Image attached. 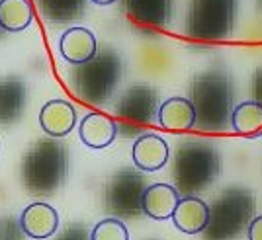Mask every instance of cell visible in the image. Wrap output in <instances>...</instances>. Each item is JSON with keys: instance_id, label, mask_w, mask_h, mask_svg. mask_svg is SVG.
I'll return each mask as SVG.
<instances>
[{"instance_id": "6da1fadb", "label": "cell", "mask_w": 262, "mask_h": 240, "mask_svg": "<svg viewBox=\"0 0 262 240\" xmlns=\"http://www.w3.org/2000/svg\"><path fill=\"white\" fill-rule=\"evenodd\" d=\"M192 106L202 131H225L233 113V86L219 70H206L192 80Z\"/></svg>"}, {"instance_id": "7a4b0ae2", "label": "cell", "mask_w": 262, "mask_h": 240, "mask_svg": "<svg viewBox=\"0 0 262 240\" xmlns=\"http://www.w3.org/2000/svg\"><path fill=\"white\" fill-rule=\"evenodd\" d=\"M22 184L32 196H51L67 178V151L59 141L41 139L22 158Z\"/></svg>"}, {"instance_id": "3957f363", "label": "cell", "mask_w": 262, "mask_h": 240, "mask_svg": "<svg viewBox=\"0 0 262 240\" xmlns=\"http://www.w3.org/2000/svg\"><path fill=\"white\" fill-rule=\"evenodd\" d=\"M221 172L217 151L206 141L188 139L178 145L172 160V178L176 189L182 194H196L208 187Z\"/></svg>"}, {"instance_id": "277c9868", "label": "cell", "mask_w": 262, "mask_h": 240, "mask_svg": "<svg viewBox=\"0 0 262 240\" xmlns=\"http://www.w3.org/2000/svg\"><path fill=\"white\" fill-rule=\"evenodd\" d=\"M77 68L71 73V88L75 96L86 104H104L121 78V61L114 51H102L82 63L75 65Z\"/></svg>"}, {"instance_id": "5b68a950", "label": "cell", "mask_w": 262, "mask_h": 240, "mask_svg": "<svg viewBox=\"0 0 262 240\" xmlns=\"http://www.w3.org/2000/svg\"><path fill=\"white\" fill-rule=\"evenodd\" d=\"M254 213V196L245 187H229L209 207L206 234L209 238H237Z\"/></svg>"}, {"instance_id": "8992f818", "label": "cell", "mask_w": 262, "mask_h": 240, "mask_svg": "<svg viewBox=\"0 0 262 240\" xmlns=\"http://www.w3.org/2000/svg\"><path fill=\"white\" fill-rule=\"evenodd\" d=\"M235 23V0H192L186 18L188 35L200 41H223Z\"/></svg>"}, {"instance_id": "52a82bcc", "label": "cell", "mask_w": 262, "mask_h": 240, "mask_svg": "<svg viewBox=\"0 0 262 240\" xmlns=\"http://www.w3.org/2000/svg\"><path fill=\"white\" fill-rule=\"evenodd\" d=\"M145 178L135 170H120L112 176L104 191L106 211L116 217H135L143 211Z\"/></svg>"}, {"instance_id": "ba28073f", "label": "cell", "mask_w": 262, "mask_h": 240, "mask_svg": "<svg viewBox=\"0 0 262 240\" xmlns=\"http://www.w3.org/2000/svg\"><path fill=\"white\" fill-rule=\"evenodd\" d=\"M159 108V96L153 88L133 86L129 88L118 104V115L131 125H147L155 119Z\"/></svg>"}, {"instance_id": "9c48e42d", "label": "cell", "mask_w": 262, "mask_h": 240, "mask_svg": "<svg viewBox=\"0 0 262 240\" xmlns=\"http://www.w3.org/2000/svg\"><path fill=\"white\" fill-rule=\"evenodd\" d=\"M20 227L24 234L30 238H49L57 232L59 215L49 203L35 201L24 209V213L20 215Z\"/></svg>"}, {"instance_id": "30bf717a", "label": "cell", "mask_w": 262, "mask_h": 240, "mask_svg": "<svg viewBox=\"0 0 262 240\" xmlns=\"http://www.w3.org/2000/svg\"><path fill=\"white\" fill-rule=\"evenodd\" d=\"M168 142L157 133H145L133 142V162L143 172H157L168 162Z\"/></svg>"}, {"instance_id": "8fae6325", "label": "cell", "mask_w": 262, "mask_h": 240, "mask_svg": "<svg viewBox=\"0 0 262 240\" xmlns=\"http://www.w3.org/2000/svg\"><path fill=\"white\" fill-rule=\"evenodd\" d=\"M59 51L69 65H82L96 55L98 41L86 28H71L59 39Z\"/></svg>"}, {"instance_id": "7c38bea8", "label": "cell", "mask_w": 262, "mask_h": 240, "mask_svg": "<svg viewBox=\"0 0 262 240\" xmlns=\"http://www.w3.org/2000/svg\"><path fill=\"white\" fill-rule=\"evenodd\" d=\"M172 223L184 234H200L206 230L209 223V205L200 197L188 194L178 201L172 213Z\"/></svg>"}, {"instance_id": "4fadbf2b", "label": "cell", "mask_w": 262, "mask_h": 240, "mask_svg": "<svg viewBox=\"0 0 262 240\" xmlns=\"http://www.w3.org/2000/svg\"><path fill=\"white\" fill-rule=\"evenodd\" d=\"M39 125L51 137H65L77 125V111L65 100H49L39 111Z\"/></svg>"}, {"instance_id": "5bb4252c", "label": "cell", "mask_w": 262, "mask_h": 240, "mask_svg": "<svg viewBox=\"0 0 262 240\" xmlns=\"http://www.w3.org/2000/svg\"><path fill=\"white\" fill-rule=\"evenodd\" d=\"M180 201V191L170 184H153L145 187L143 194V213L155 221L172 219L176 205Z\"/></svg>"}, {"instance_id": "9a60e30c", "label": "cell", "mask_w": 262, "mask_h": 240, "mask_svg": "<svg viewBox=\"0 0 262 240\" xmlns=\"http://www.w3.org/2000/svg\"><path fill=\"white\" fill-rule=\"evenodd\" d=\"M78 135H80V141L90 149H106L116 141L118 125L112 117L94 111L82 117L78 125Z\"/></svg>"}, {"instance_id": "2e32d148", "label": "cell", "mask_w": 262, "mask_h": 240, "mask_svg": "<svg viewBox=\"0 0 262 240\" xmlns=\"http://www.w3.org/2000/svg\"><path fill=\"white\" fill-rule=\"evenodd\" d=\"M159 125L168 131H188L196 125V111L188 98H170L159 106Z\"/></svg>"}, {"instance_id": "e0dca14e", "label": "cell", "mask_w": 262, "mask_h": 240, "mask_svg": "<svg viewBox=\"0 0 262 240\" xmlns=\"http://www.w3.org/2000/svg\"><path fill=\"white\" fill-rule=\"evenodd\" d=\"M26 108V86L18 78L0 80V125H10L22 117Z\"/></svg>"}, {"instance_id": "ac0fdd59", "label": "cell", "mask_w": 262, "mask_h": 240, "mask_svg": "<svg viewBox=\"0 0 262 240\" xmlns=\"http://www.w3.org/2000/svg\"><path fill=\"white\" fill-rule=\"evenodd\" d=\"M125 8L139 23L161 28L170 16L172 0H125Z\"/></svg>"}, {"instance_id": "d6986e66", "label": "cell", "mask_w": 262, "mask_h": 240, "mask_svg": "<svg viewBox=\"0 0 262 240\" xmlns=\"http://www.w3.org/2000/svg\"><path fill=\"white\" fill-rule=\"evenodd\" d=\"M233 131L243 137H258L262 135V104L258 100L241 102L231 113Z\"/></svg>"}, {"instance_id": "ffe728a7", "label": "cell", "mask_w": 262, "mask_h": 240, "mask_svg": "<svg viewBox=\"0 0 262 240\" xmlns=\"http://www.w3.org/2000/svg\"><path fill=\"white\" fill-rule=\"evenodd\" d=\"M33 20L28 0H0V28L4 32H24Z\"/></svg>"}, {"instance_id": "44dd1931", "label": "cell", "mask_w": 262, "mask_h": 240, "mask_svg": "<svg viewBox=\"0 0 262 240\" xmlns=\"http://www.w3.org/2000/svg\"><path fill=\"white\" fill-rule=\"evenodd\" d=\"M35 2L45 20L59 23L75 20L82 16L84 10V0H35Z\"/></svg>"}, {"instance_id": "7402d4cb", "label": "cell", "mask_w": 262, "mask_h": 240, "mask_svg": "<svg viewBox=\"0 0 262 240\" xmlns=\"http://www.w3.org/2000/svg\"><path fill=\"white\" fill-rule=\"evenodd\" d=\"M92 240H129V230L120 219H104L94 227Z\"/></svg>"}, {"instance_id": "603a6c76", "label": "cell", "mask_w": 262, "mask_h": 240, "mask_svg": "<svg viewBox=\"0 0 262 240\" xmlns=\"http://www.w3.org/2000/svg\"><path fill=\"white\" fill-rule=\"evenodd\" d=\"M247 236L251 240H262V215L254 217L247 227Z\"/></svg>"}, {"instance_id": "cb8c5ba5", "label": "cell", "mask_w": 262, "mask_h": 240, "mask_svg": "<svg viewBox=\"0 0 262 240\" xmlns=\"http://www.w3.org/2000/svg\"><path fill=\"white\" fill-rule=\"evenodd\" d=\"M252 92H254V100H258L262 104V66L254 73V78H252Z\"/></svg>"}, {"instance_id": "d4e9b609", "label": "cell", "mask_w": 262, "mask_h": 240, "mask_svg": "<svg viewBox=\"0 0 262 240\" xmlns=\"http://www.w3.org/2000/svg\"><path fill=\"white\" fill-rule=\"evenodd\" d=\"M90 2H94V4H100V6H108V4H114V2H118V0H90Z\"/></svg>"}, {"instance_id": "484cf974", "label": "cell", "mask_w": 262, "mask_h": 240, "mask_svg": "<svg viewBox=\"0 0 262 240\" xmlns=\"http://www.w3.org/2000/svg\"><path fill=\"white\" fill-rule=\"evenodd\" d=\"M258 4H260V12H262V0H258Z\"/></svg>"}, {"instance_id": "4316f807", "label": "cell", "mask_w": 262, "mask_h": 240, "mask_svg": "<svg viewBox=\"0 0 262 240\" xmlns=\"http://www.w3.org/2000/svg\"><path fill=\"white\" fill-rule=\"evenodd\" d=\"M2 32H4V30H2V28H0V35H2Z\"/></svg>"}]
</instances>
